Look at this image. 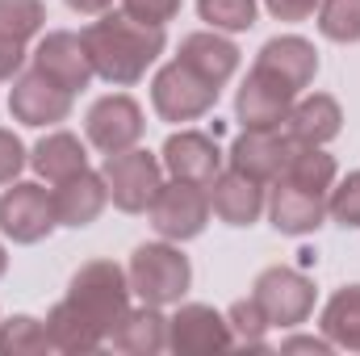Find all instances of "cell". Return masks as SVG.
Returning <instances> with one entry per match:
<instances>
[{
    "label": "cell",
    "mask_w": 360,
    "mask_h": 356,
    "mask_svg": "<svg viewBox=\"0 0 360 356\" xmlns=\"http://www.w3.org/2000/svg\"><path fill=\"white\" fill-rule=\"evenodd\" d=\"M327 214H331L344 231H356L360 227V172H348V177L331 189V197H327Z\"/></svg>",
    "instance_id": "cell-32"
},
{
    "label": "cell",
    "mask_w": 360,
    "mask_h": 356,
    "mask_svg": "<svg viewBox=\"0 0 360 356\" xmlns=\"http://www.w3.org/2000/svg\"><path fill=\"white\" fill-rule=\"evenodd\" d=\"M264 4H269L272 17H281V21H306L319 8V0H264Z\"/></svg>",
    "instance_id": "cell-36"
},
{
    "label": "cell",
    "mask_w": 360,
    "mask_h": 356,
    "mask_svg": "<svg viewBox=\"0 0 360 356\" xmlns=\"http://www.w3.org/2000/svg\"><path fill=\"white\" fill-rule=\"evenodd\" d=\"M105 189H109V201L126 214H143L151 210L160 184H164V160L143 151V147H126V151H113L105 155Z\"/></svg>",
    "instance_id": "cell-4"
},
{
    "label": "cell",
    "mask_w": 360,
    "mask_h": 356,
    "mask_svg": "<svg viewBox=\"0 0 360 356\" xmlns=\"http://www.w3.org/2000/svg\"><path fill=\"white\" fill-rule=\"evenodd\" d=\"M4 268H8V256H4V243H0V276H4Z\"/></svg>",
    "instance_id": "cell-39"
},
{
    "label": "cell",
    "mask_w": 360,
    "mask_h": 356,
    "mask_svg": "<svg viewBox=\"0 0 360 356\" xmlns=\"http://www.w3.org/2000/svg\"><path fill=\"white\" fill-rule=\"evenodd\" d=\"M335 348L331 340H319V336H293V340H285L281 344V352H314V356H327Z\"/></svg>",
    "instance_id": "cell-37"
},
{
    "label": "cell",
    "mask_w": 360,
    "mask_h": 356,
    "mask_svg": "<svg viewBox=\"0 0 360 356\" xmlns=\"http://www.w3.org/2000/svg\"><path fill=\"white\" fill-rule=\"evenodd\" d=\"M126 276H130V293H139L147 306H172L188 293L193 268L188 256H180V248L172 243H143L134 248Z\"/></svg>",
    "instance_id": "cell-3"
},
{
    "label": "cell",
    "mask_w": 360,
    "mask_h": 356,
    "mask_svg": "<svg viewBox=\"0 0 360 356\" xmlns=\"http://www.w3.org/2000/svg\"><path fill=\"white\" fill-rule=\"evenodd\" d=\"M68 298L89 314L92 323L105 331V340H109V331L130 310V276H126V268L113 265V260H89L72 276Z\"/></svg>",
    "instance_id": "cell-2"
},
{
    "label": "cell",
    "mask_w": 360,
    "mask_h": 356,
    "mask_svg": "<svg viewBox=\"0 0 360 356\" xmlns=\"http://www.w3.org/2000/svg\"><path fill=\"white\" fill-rule=\"evenodd\" d=\"M256 72L272 76L281 89H289L293 96L302 89L314 84V72H319V51L297 38V34H285V38H269L260 46V59H256Z\"/></svg>",
    "instance_id": "cell-13"
},
{
    "label": "cell",
    "mask_w": 360,
    "mask_h": 356,
    "mask_svg": "<svg viewBox=\"0 0 360 356\" xmlns=\"http://www.w3.org/2000/svg\"><path fill=\"white\" fill-rule=\"evenodd\" d=\"M269 218L281 235H310L327 218V197L310 193L293 180H276V189L269 197Z\"/></svg>",
    "instance_id": "cell-18"
},
{
    "label": "cell",
    "mask_w": 360,
    "mask_h": 356,
    "mask_svg": "<svg viewBox=\"0 0 360 356\" xmlns=\"http://www.w3.org/2000/svg\"><path fill=\"white\" fill-rule=\"evenodd\" d=\"M51 201H55V218L63 222V227H89L101 218V210H105V201H109V189H105V177L101 172H76V177L59 180L55 189H51Z\"/></svg>",
    "instance_id": "cell-19"
},
{
    "label": "cell",
    "mask_w": 360,
    "mask_h": 356,
    "mask_svg": "<svg viewBox=\"0 0 360 356\" xmlns=\"http://www.w3.org/2000/svg\"><path fill=\"white\" fill-rule=\"evenodd\" d=\"M319 30L331 42H360V0H319Z\"/></svg>",
    "instance_id": "cell-29"
},
{
    "label": "cell",
    "mask_w": 360,
    "mask_h": 356,
    "mask_svg": "<svg viewBox=\"0 0 360 356\" xmlns=\"http://www.w3.org/2000/svg\"><path fill=\"white\" fill-rule=\"evenodd\" d=\"M46 331H51V344H55L59 352H96V348L105 344V331L92 323L72 298H63V302L46 314Z\"/></svg>",
    "instance_id": "cell-23"
},
{
    "label": "cell",
    "mask_w": 360,
    "mask_h": 356,
    "mask_svg": "<svg viewBox=\"0 0 360 356\" xmlns=\"http://www.w3.org/2000/svg\"><path fill=\"white\" fill-rule=\"evenodd\" d=\"M72 96L63 84H55L46 72L30 68L13 80V92H8V113L21 122V126H55L72 113Z\"/></svg>",
    "instance_id": "cell-9"
},
{
    "label": "cell",
    "mask_w": 360,
    "mask_h": 356,
    "mask_svg": "<svg viewBox=\"0 0 360 356\" xmlns=\"http://www.w3.org/2000/svg\"><path fill=\"white\" fill-rule=\"evenodd\" d=\"M281 180H293V184H302V189L327 197V189L335 184V160H331L323 147H297Z\"/></svg>",
    "instance_id": "cell-27"
},
{
    "label": "cell",
    "mask_w": 360,
    "mask_h": 356,
    "mask_svg": "<svg viewBox=\"0 0 360 356\" xmlns=\"http://www.w3.org/2000/svg\"><path fill=\"white\" fill-rule=\"evenodd\" d=\"M34 68L46 72L55 84H63L68 92L89 89V80L96 76L89 51H84V38H80V34H68V30H55V34H46V38L38 42Z\"/></svg>",
    "instance_id": "cell-14"
},
{
    "label": "cell",
    "mask_w": 360,
    "mask_h": 356,
    "mask_svg": "<svg viewBox=\"0 0 360 356\" xmlns=\"http://www.w3.org/2000/svg\"><path fill=\"white\" fill-rule=\"evenodd\" d=\"M46 25V4L42 0H0V34L13 42H30Z\"/></svg>",
    "instance_id": "cell-28"
},
{
    "label": "cell",
    "mask_w": 360,
    "mask_h": 356,
    "mask_svg": "<svg viewBox=\"0 0 360 356\" xmlns=\"http://www.w3.org/2000/svg\"><path fill=\"white\" fill-rule=\"evenodd\" d=\"M197 13H201V21H210L214 30H226V34L256 25V0H197Z\"/></svg>",
    "instance_id": "cell-30"
},
{
    "label": "cell",
    "mask_w": 360,
    "mask_h": 356,
    "mask_svg": "<svg viewBox=\"0 0 360 356\" xmlns=\"http://www.w3.org/2000/svg\"><path fill=\"white\" fill-rule=\"evenodd\" d=\"M113 0H68V8H76V13H105Z\"/></svg>",
    "instance_id": "cell-38"
},
{
    "label": "cell",
    "mask_w": 360,
    "mask_h": 356,
    "mask_svg": "<svg viewBox=\"0 0 360 356\" xmlns=\"http://www.w3.org/2000/svg\"><path fill=\"white\" fill-rule=\"evenodd\" d=\"M25 63V42H13L0 34V80H13Z\"/></svg>",
    "instance_id": "cell-35"
},
{
    "label": "cell",
    "mask_w": 360,
    "mask_h": 356,
    "mask_svg": "<svg viewBox=\"0 0 360 356\" xmlns=\"http://www.w3.org/2000/svg\"><path fill=\"white\" fill-rule=\"evenodd\" d=\"M59 227L55 218V201L42 184H30V180H13V189L0 193V231L13 239V243H38L46 239L51 231Z\"/></svg>",
    "instance_id": "cell-8"
},
{
    "label": "cell",
    "mask_w": 360,
    "mask_h": 356,
    "mask_svg": "<svg viewBox=\"0 0 360 356\" xmlns=\"http://www.w3.org/2000/svg\"><path fill=\"white\" fill-rule=\"evenodd\" d=\"M113 348L122 352H134V356H155L168 348V319L160 314V306H139V310H126L122 323L109 331Z\"/></svg>",
    "instance_id": "cell-22"
},
{
    "label": "cell",
    "mask_w": 360,
    "mask_h": 356,
    "mask_svg": "<svg viewBox=\"0 0 360 356\" xmlns=\"http://www.w3.org/2000/svg\"><path fill=\"white\" fill-rule=\"evenodd\" d=\"M80 38L92 59V72L109 84H139L147 68L164 55V25L134 21L126 8L122 13L105 8L101 21H92Z\"/></svg>",
    "instance_id": "cell-1"
},
{
    "label": "cell",
    "mask_w": 360,
    "mask_h": 356,
    "mask_svg": "<svg viewBox=\"0 0 360 356\" xmlns=\"http://www.w3.org/2000/svg\"><path fill=\"white\" fill-rule=\"evenodd\" d=\"M122 8H126L134 21H147V25H168V21H176L180 0H122Z\"/></svg>",
    "instance_id": "cell-33"
},
{
    "label": "cell",
    "mask_w": 360,
    "mask_h": 356,
    "mask_svg": "<svg viewBox=\"0 0 360 356\" xmlns=\"http://www.w3.org/2000/svg\"><path fill=\"white\" fill-rule=\"evenodd\" d=\"M218 101V89L197 76L193 68H184L180 59H172L168 68L155 72L151 80V105L164 122H193V117H205Z\"/></svg>",
    "instance_id": "cell-6"
},
{
    "label": "cell",
    "mask_w": 360,
    "mask_h": 356,
    "mask_svg": "<svg viewBox=\"0 0 360 356\" xmlns=\"http://www.w3.org/2000/svg\"><path fill=\"white\" fill-rule=\"evenodd\" d=\"M340 130H344V113H340V101L327 96V92L302 96V101L289 109V117H285V134H289L297 147H323V143H331Z\"/></svg>",
    "instance_id": "cell-20"
},
{
    "label": "cell",
    "mask_w": 360,
    "mask_h": 356,
    "mask_svg": "<svg viewBox=\"0 0 360 356\" xmlns=\"http://www.w3.org/2000/svg\"><path fill=\"white\" fill-rule=\"evenodd\" d=\"M184 68H193L197 76H205L214 89H222L235 68H239V46L231 38H222L218 30H201V34H188L180 42V55H176Z\"/></svg>",
    "instance_id": "cell-21"
},
{
    "label": "cell",
    "mask_w": 360,
    "mask_h": 356,
    "mask_svg": "<svg viewBox=\"0 0 360 356\" xmlns=\"http://www.w3.org/2000/svg\"><path fill=\"white\" fill-rule=\"evenodd\" d=\"M231 344H235L231 323H226L214 306L188 302V306H180L176 314L168 319V348H172V352H180V356L226 352Z\"/></svg>",
    "instance_id": "cell-10"
},
{
    "label": "cell",
    "mask_w": 360,
    "mask_h": 356,
    "mask_svg": "<svg viewBox=\"0 0 360 356\" xmlns=\"http://www.w3.org/2000/svg\"><path fill=\"white\" fill-rule=\"evenodd\" d=\"M139 139H143V109L134 96L113 92V96H101L89 109V143L101 155L139 147Z\"/></svg>",
    "instance_id": "cell-11"
},
{
    "label": "cell",
    "mask_w": 360,
    "mask_h": 356,
    "mask_svg": "<svg viewBox=\"0 0 360 356\" xmlns=\"http://www.w3.org/2000/svg\"><path fill=\"white\" fill-rule=\"evenodd\" d=\"M289 109H293V92L281 89L272 76L252 68L239 96H235V113H239L243 130H281Z\"/></svg>",
    "instance_id": "cell-15"
},
{
    "label": "cell",
    "mask_w": 360,
    "mask_h": 356,
    "mask_svg": "<svg viewBox=\"0 0 360 356\" xmlns=\"http://www.w3.org/2000/svg\"><path fill=\"white\" fill-rule=\"evenodd\" d=\"M252 298L260 302V310L269 314L272 327H297L310 319L314 310V285L302 268L289 265H272L256 276L252 285Z\"/></svg>",
    "instance_id": "cell-5"
},
{
    "label": "cell",
    "mask_w": 360,
    "mask_h": 356,
    "mask_svg": "<svg viewBox=\"0 0 360 356\" xmlns=\"http://www.w3.org/2000/svg\"><path fill=\"white\" fill-rule=\"evenodd\" d=\"M30 164H34V172H38L42 180L59 184V180H68V177H76V172H84V168H89V155H84V143H80L76 134H68V130H55V134H46V139L34 147Z\"/></svg>",
    "instance_id": "cell-24"
},
{
    "label": "cell",
    "mask_w": 360,
    "mask_h": 356,
    "mask_svg": "<svg viewBox=\"0 0 360 356\" xmlns=\"http://www.w3.org/2000/svg\"><path fill=\"white\" fill-rule=\"evenodd\" d=\"M55 348L46 323L30 319V314H13L8 323H0V356H46Z\"/></svg>",
    "instance_id": "cell-26"
},
{
    "label": "cell",
    "mask_w": 360,
    "mask_h": 356,
    "mask_svg": "<svg viewBox=\"0 0 360 356\" xmlns=\"http://www.w3.org/2000/svg\"><path fill=\"white\" fill-rule=\"evenodd\" d=\"M323 336L335 348L360 352V285H344L323 306Z\"/></svg>",
    "instance_id": "cell-25"
},
{
    "label": "cell",
    "mask_w": 360,
    "mask_h": 356,
    "mask_svg": "<svg viewBox=\"0 0 360 356\" xmlns=\"http://www.w3.org/2000/svg\"><path fill=\"white\" fill-rule=\"evenodd\" d=\"M160 160H164V168L172 172V180H193V184H210V180L222 172L218 139H210V134H201V130L168 134Z\"/></svg>",
    "instance_id": "cell-16"
},
{
    "label": "cell",
    "mask_w": 360,
    "mask_h": 356,
    "mask_svg": "<svg viewBox=\"0 0 360 356\" xmlns=\"http://www.w3.org/2000/svg\"><path fill=\"white\" fill-rule=\"evenodd\" d=\"M25 168V147L13 130H0V184H13Z\"/></svg>",
    "instance_id": "cell-34"
},
{
    "label": "cell",
    "mask_w": 360,
    "mask_h": 356,
    "mask_svg": "<svg viewBox=\"0 0 360 356\" xmlns=\"http://www.w3.org/2000/svg\"><path fill=\"white\" fill-rule=\"evenodd\" d=\"M210 193L205 184H193V180H168L160 184L155 201H151V227L164 235V239H197L210 222Z\"/></svg>",
    "instance_id": "cell-7"
},
{
    "label": "cell",
    "mask_w": 360,
    "mask_h": 356,
    "mask_svg": "<svg viewBox=\"0 0 360 356\" xmlns=\"http://www.w3.org/2000/svg\"><path fill=\"white\" fill-rule=\"evenodd\" d=\"M264 184L239 168H226L210 180V210L226 222V227H252L264 214Z\"/></svg>",
    "instance_id": "cell-17"
},
{
    "label": "cell",
    "mask_w": 360,
    "mask_h": 356,
    "mask_svg": "<svg viewBox=\"0 0 360 356\" xmlns=\"http://www.w3.org/2000/svg\"><path fill=\"white\" fill-rule=\"evenodd\" d=\"M293 151H297V143L285 130H243L231 147V168L256 177L260 184H276L285 177Z\"/></svg>",
    "instance_id": "cell-12"
},
{
    "label": "cell",
    "mask_w": 360,
    "mask_h": 356,
    "mask_svg": "<svg viewBox=\"0 0 360 356\" xmlns=\"http://www.w3.org/2000/svg\"><path fill=\"white\" fill-rule=\"evenodd\" d=\"M226 323H231V336H235L243 348H264V336H269V327H272L269 314L260 310L256 298H239V302L231 306Z\"/></svg>",
    "instance_id": "cell-31"
}]
</instances>
